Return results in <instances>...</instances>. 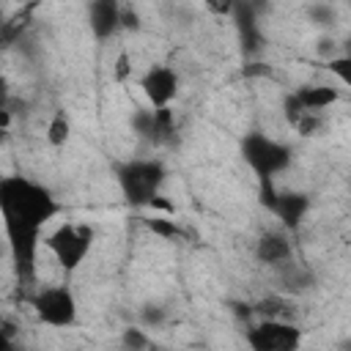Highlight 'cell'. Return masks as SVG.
Returning a JSON list of instances; mask_svg holds the SVG:
<instances>
[{
    "label": "cell",
    "instance_id": "1",
    "mask_svg": "<svg viewBox=\"0 0 351 351\" xmlns=\"http://www.w3.org/2000/svg\"><path fill=\"white\" fill-rule=\"evenodd\" d=\"M0 214L3 222H19L41 230L52 217L60 214V203L47 186L25 176H5L0 181Z\"/></svg>",
    "mask_w": 351,
    "mask_h": 351
},
{
    "label": "cell",
    "instance_id": "2",
    "mask_svg": "<svg viewBox=\"0 0 351 351\" xmlns=\"http://www.w3.org/2000/svg\"><path fill=\"white\" fill-rule=\"evenodd\" d=\"M115 178L123 200L132 208H145L159 197L167 170L159 159H129L115 167Z\"/></svg>",
    "mask_w": 351,
    "mask_h": 351
},
{
    "label": "cell",
    "instance_id": "3",
    "mask_svg": "<svg viewBox=\"0 0 351 351\" xmlns=\"http://www.w3.org/2000/svg\"><path fill=\"white\" fill-rule=\"evenodd\" d=\"M241 159L258 178H274L291 165V148L263 132H247L241 137Z\"/></svg>",
    "mask_w": 351,
    "mask_h": 351
},
{
    "label": "cell",
    "instance_id": "4",
    "mask_svg": "<svg viewBox=\"0 0 351 351\" xmlns=\"http://www.w3.org/2000/svg\"><path fill=\"white\" fill-rule=\"evenodd\" d=\"M44 244L52 252L55 263H60L63 271H74L85 261V255L90 252L93 228L90 225H80V222H63L44 239Z\"/></svg>",
    "mask_w": 351,
    "mask_h": 351
},
{
    "label": "cell",
    "instance_id": "5",
    "mask_svg": "<svg viewBox=\"0 0 351 351\" xmlns=\"http://www.w3.org/2000/svg\"><path fill=\"white\" fill-rule=\"evenodd\" d=\"M33 313L41 324L55 329H69L77 321V296L69 285H41L33 299Z\"/></svg>",
    "mask_w": 351,
    "mask_h": 351
},
{
    "label": "cell",
    "instance_id": "6",
    "mask_svg": "<svg viewBox=\"0 0 351 351\" xmlns=\"http://www.w3.org/2000/svg\"><path fill=\"white\" fill-rule=\"evenodd\" d=\"M247 346L255 351H296L302 329L285 318H261L247 329Z\"/></svg>",
    "mask_w": 351,
    "mask_h": 351
},
{
    "label": "cell",
    "instance_id": "7",
    "mask_svg": "<svg viewBox=\"0 0 351 351\" xmlns=\"http://www.w3.org/2000/svg\"><path fill=\"white\" fill-rule=\"evenodd\" d=\"M140 88L151 107H170V101L178 93V74H176V69H170L165 63H154L143 74Z\"/></svg>",
    "mask_w": 351,
    "mask_h": 351
},
{
    "label": "cell",
    "instance_id": "8",
    "mask_svg": "<svg viewBox=\"0 0 351 351\" xmlns=\"http://www.w3.org/2000/svg\"><path fill=\"white\" fill-rule=\"evenodd\" d=\"M121 3L118 0H88V27L96 41H107L121 27Z\"/></svg>",
    "mask_w": 351,
    "mask_h": 351
},
{
    "label": "cell",
    "instance_id": "9",
    "mask_svg": "<svg viewBox=\"0 0 351 351\" xmlns=\"http://www.w3.org/2000/svg\"><path fill=\"white\" fill-rule=\"evenodd\" d=\"M255 258L266 266H288L291 258H293L288 233L285 230H266L255 241Z\"/></svg>",
    "mask_w": 351,
    "mask_h": 351
},
{
    "label": "cell",
    "instance_id": "10",
    "mask_svg": "<svg viewBox=\"0 0 351 351\" xmlns=\"http://www.w3.org/2000/svg\"><path fill=\"white\" fill-rule=\"evenodd\" d=\"M307 208H310L307 195H302V192H280V195H277V203H274V208H271V214L282 222L285 230H296V228L302 225Z\"/></svg>",
    "mask_w": 351,
    "mask_h": 351
},
{
    "label": "cell",
    "instance_id": "11",
    "mask_svg": "<svg viewBox=\"0 0 351 351\" xmlns=\"http://www.w3.org/2000/svg\"><path fill=\"white\" fill-rule=\"evenodd\" d=\"M296 101L302 104V110L307 112H321L326 107H332L337 99H340V90L332 88V85H302L293 90Z\"/></svg>",
    "mask_w": 351,
    "mask_h": 351
},
{
    "label": "cell",
    "instance_id": "12",
    "mask_svg": "<svg viewBox=\"0 0 351 351\" xmlns=\"http://www.w3.org/2000/svg\"><path fill=\"white\" fill-rule=\"evenodd\" d=\"M44 137H47V143H49L52 148H63V145L69 143V137H71V123H69L66 112H55V115L49 118Z\"/></svg>",
    "mask_w": 351,
    "mask_h": 351
},
{
    "label": "cell",
    "instance_id": "13",
    "mask_svg": "<svg viewBox=\"0 0 351 351\" xmlns=\"http://www.w3.org/2000/svg\"><path fill=\"white\" fill-rule=\"evenodd\" d=\"M145 228L162 239H178L181 236V228L176 225V219H165V217H151L145 219Z\"/></svg>",
    "mask_w": 351,
    "mask_h": 351
},
{
    "label": "cell",
    "instance_id": "14",
    "mask_svg": "<svg viewBox=\"0 0 351 351\" xmlns=\"http://www.w3.org/2000/svg\"><path fill=\"white\" fill-rule=\"evenodd\" d=\"M329 74H335L346 88H351V55H340V58H332L326 63Z\"/></svg>",
    "mask_w": 351,
    "mask_h": 351
},
{
    "label": "cell",
    "instance_id": "15",
    "mask_svg": "<svg viewBox=\"0 0 351 351\" xmlns=\"http://www.w3.org/2000/svg\"><path fill=\"white\" fill-rule=\"evenodd\" d=\"M121 343H123L126 348H148V346H151V337H148L143 329H134V326H129V329H123V335H121Z\"/></svg>",
    "mask_w": 351,
    "mask_h": 351
},
{
    "label": "cell",
    "instance_id": "16",
    "mask_svg": "<svg viewBox=\"0 0 351 351\" xmlns=\"http://www.w3.org/2000/svg\"><path fill=\"white\" fill-rule=\"evenodd\" d=\"M165 318H167L165 307L145 304V307L140 310V321H143V326H162V324H165Z\"/></svg>",
    "mask_w": 351,
    "mask_h": 351
},
{
    "label": "cell",
    "instance_id": "17",
    "mask_svg": "<svg viewBox=\"0 0 351 351\" xmlns=\"http://www.w3.org/2000/svg\"><path fill=\"white\" fill-rule=\"evenodd\" d=\"M236 3H239V0H203V5H206L211 14H217V16H228V14H233Z\"/></svg>",
    "mask_w": 351,
    "mask_h": 351
},
{
    "label": "cell",
    "instance_id": "18",
    "mask_svg": "<svg viewBox=\"0 0 351 351\" xmlns=\"http://www.w3.org/2000/svg\"><path fill=\"white\" fill-rule=\"evenodd\" d=\"M129 74H132V60H129L126 52H121V55L115 58V80L123 82V80H129Z\"/></svg>",
    "mask_w": 351,
    "mask_h": 351
},
{
    "label": "cell",
    "instance_id": "19",
    "mask_svg": "<svg viewBox=\"0 0 351 351\" xmlns=\"http://www.w3.org/2000/svg\"><path fill=\"white\" fill-rule=\"evenodd\" d=\"M310 19L315 25H326V22H332V8L329 5H313L310 8Z\"/></svg>",
    "mask_w": 351,
    "mask_h": 351
},
{
    "label": "cell",
    "instance_id": "20",
    "mask_svg": "<svg viewBox=\"0 0 351 351\" xmlns=\"http://www.w3.org/2000/svg\"><path fill=\"white\" fill-rule=\"evenodd\" d=\"M121 27L126 30H137L140 27V16L134 8H121Z\"/></svg>",
    "mask_w": 351,
    "mask_h": 351
}]
</instances>
